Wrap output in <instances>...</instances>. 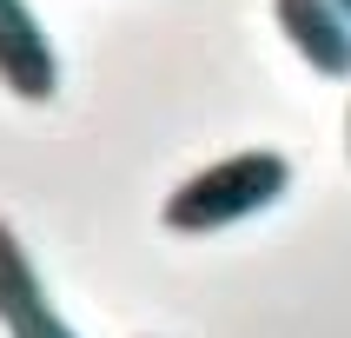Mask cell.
I'll return each instance as SVG.
<instances>
[{"mask_svg": "<svg viewBox=\"0 0 351 338\" xmlns=\"http://www.w3.org/2000/svg\"><path fill=\"white\" fill-rule=\"evenodd\" d=\"M285 193H292V159L278 146H252V153L213 159L193 179H179L166 193V206H159V226L179 239H206L219 226H239V219L278 206Z\"/></svg>", "mask_w": 351, "mask_h": 338, "instance_id": "cell-1", "label": "cell"}, {"mask_svg": "<svg viewBox=\"0 0 351 338\" xmlns=\"http://www.w3.org/2000/svg\"><path fill=\"white\" fill-rule=\"evenodd\" d=\"M0 325H7V338H80L60 318V305L47 298L34 252L20 245V232L7 219H0Z\"/></svg>", "mask_w": 351, "mask_h": 338, "instance_id": "cell-3", "label": "cell"}, {"mask_svg": "<svg viewBox=\"0 0 351 338\" xmlns=\"http://www.w3.org/2000/svg\"><path fill=\"white\" fill-rule=\"evenodd\" d=\"M0 7H14V0H0Z\"/></svg>", "mask_w": 351, "mask_h": 338, "instance_id": "cell-7", "label": "cell"}, {"mask_svg": "<svg viewBox=\"0 0 351 338\" xmlns=\"http://www.w3.org/2000/svg\"><path fill=\"white\" fill-rule=\"evenodd\" d=\"M345 153H351V113H345Z\"/></svg>", "mask_w": 351, "mask_h": 338, "instance_id": "cell-6", "label": "cell"}, {"mask_svg": "<svg viewBox=\"0 0 351 338\" xmlns=\"http://www.w3.org/2000/svg\"><path fill=\"white\" fill-rule=\"evenodd\" d=\"M0 86L20 106H47L60 93V53H53V40H47V27H40V14L27 0L0 7Z\"/></svg>", "mask_w": 351, "mask_h": 338, "instance_id": "cell-2", "label": "cell"}, {"mask_svg": "<svg viewBox=\"0 0 351 338\" xmlns=\"http://www.w3.org/2000/svg\"><path fill=\"white\" fill-rule=\"evenodd\" d=\"M332 7H338V14H345V20H351V0H332Z\"/></svg>", "mask_w": 351, "mask_h": 338, "instance_id": "cell-5", "label": "cell"}, {"mask_svg": "<svg viewBox=\"0 0 351 338\" xmlns=\"http://www.w3.org/2000/svg\"><path fill=\"white\" fill-rule=\"evenodd\" d=\"M272 20L318 80H351V20L332 0H272Z\"/></svg>", "mask_w": 351, "mask_h": 338, "instance_id": "cell-4", "label": "cell"}]
</instances>
